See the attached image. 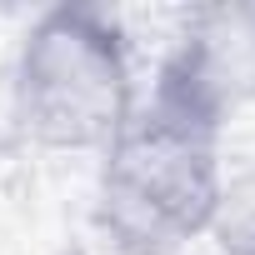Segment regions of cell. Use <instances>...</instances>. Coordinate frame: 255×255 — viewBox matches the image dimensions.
I'll list each match as a JSON object with an SVG mask.
<instances>
[{"mask_svg":"<svg viewBox=\"0 0 255 255\" xmlns=\"http://www.w3.org/2000/svg\"><path fill=\"white\" fill-rule=\"evenodd\" d=\"M240 65L215 30H185L130 120L95 155V230L115 255H175L210 235L225 200V125Z\"/></svg>","mask_w":255,"mask_h":255,"instance_id":"6da1fadb","label":"cell"},{"mask_svg":"<svg viewBox=\"0 0 255 255\" xmlns=\"http://www.w3.org/2000/svg\"><path fill=\"white\" fill-rule=\"evenodd\" d=\"M135 100V50L115 10L65 0L25 25L10 60V120L25 145L100 155Z\"/></svg>","mask_w":255,"mask_h":255,"instance_id":"7a4b0ae2","label":"cell"},{"mask_svg":"<svg viewBox=\"0 0 255 255\" xmlns=\"http://www.w3.org/2000/svg\"><path fill=\"white\" fill-rule=\"evenodd\" d=\"M210 235L220 240L225 255H255V170L225 180V200Z\"/></svg>","mask_w":255,"mask_h":255,"instance_id":"3957f363","label":"cell"}]
</instances>
